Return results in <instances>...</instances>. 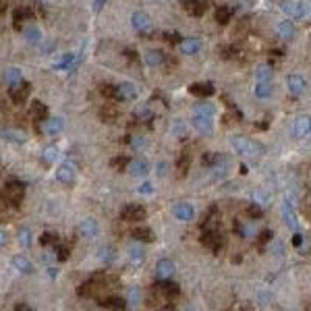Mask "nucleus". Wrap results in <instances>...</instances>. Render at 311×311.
Masks as SVG:
<instances>
[{
  "instance_id": "obj_13",
  "label": "nucleus",
  "mask_w": 311,
  "mask_h": 311,
  "mask_svg": "<svg viewBox=\"0 0 311 311\" xmlns=\"http://www.w3.org/2000/svg\"><path fill=\"white\" fill-rule=\"evenodd\" d=\"M129 172L133 176H145L149 172V162L143 160V158H135V160H129Z\"/></svg>"
},
{
  "instance_id": "obj_8",
  "label": "nucleus",
  "mask_w": 311,
  "mask_h": 311,
  "mask_svg": "<svg viewBox=\"0 0 311 311\" xmlns=\"http://www.w3.org/2000/svg\"><path fill=\"white\" fill-rule=\"evenodd\" d=\"M137 87L129 81H122L118 85H114V100H135L137 98Z\"/></svg>"
},
{
  "instance_id": "obj_32",
  "label": "nucleus",
  "mask_w": 311,
  "mask_h": 311,
  "mask_svg": "<svg viewBox=\"0 0 311 311\" xmlns=\"http://www.w3.org/2000/svg\"><path fill=\"white\" fill-rule=\"evenodd\" d=\"M272 77H274V71H272L270 65H260V67H257V71H255V79H257V81H266V83H270Z\"/></svg>"
},
{
  "instance_id": "obj_61",
  "label": "nucleus",
  "mask_w": 311,
  "mask_h": 311,
  "mask_svg": "<svg viewBox=\"0 0 311 311\" xmlns=\"http://www.w3.org/2000/svg\"><path fill=\"white\" fill-rule=\"evenodd\" d=\"M158 168H160V170H158V174H160V176H164V174H166V164L162 162V164H160Z\"/></svg>"
},
{
  "instance_id": "obj_11",
  "label": "nucleus",
  "mask_w": 311,
  "mask_h": 311,
  "mask_svg": "<svg viewBox=\"0 0 311 311\" xmlns=\"http://www.w3.org/2000/svg\"><path fill=\"white\" fill-rule=\"evenodd\" d=\"M208 0H183V9L193 17H201L208 11Z\"/></svg>"
},
{
  "instance_id": "obj_17",
  "label": "nucleus",
  "mask_w": 311,
  "mask_h": 311,
  "mask_svg": "<svg viewBox=\"0 0 311 311\" xmlns=\"http://www.w3.org/2000/svg\"><path fill=\"white\" fill-rule=\"evenodd\" d=\"M289 89L293 96H303L307 91V81L301 77V75H291L289 77Z\"/></svg>"
},
{
  "instance_id": "obj_34",
  "label": "nucleus",
  "mask_w": 311,
  "mask_h": 311,
  "mask_svg": "<svg viewBox=\"0 0 311 311\" xmlns=\"http://www.w3.org/2000/svg\"><path fill=\"white\" fill-rule=\"evenodd\" d=\"M255 96H257L260 100L270 98V96H272V85L266 83V81H257V85H255Z\"/></svg>"
},
{
  "instance_id": "obj_3",
  "label": "nucleus",
  "mask_w": 311,
  "mask_h": 311,
  "mask_svg": "<svg viewBox=\"0 0 311 311\" xmlns=\"http://www.w3.org/2000/svg\"><path fill=\"white\" fill-rule=\"evenodd\" d=\"M56 180L62 183V185H67V187L75 185V180H77V170H75V166H73L71 162L60 164L58 170H56Z\"/></svg>"
},
{
  "instance_id": "obj_20",
  "label": "nucleus",
  "mask_w": 311,
  "mask_h": 311,
  "mask_svg": "<svg viewBox=\"0 0 311 311\" xmlns=\"http://www.w3.org/2000/svg\"><path fill=\"white\" fill-rule=\"evenodd\" d=\"M189 91L193 93V96H199V98H210L216 93V87H214V83H193L189 87Z\"/></svg>"
},
{
  "instance_id": "obj_6",
  "label": "nucleus",
  "mask_w": 311,
  "mask_h": 311,
  "mask_svg": "<svg viewBox=\"0 0 311 311\" xmlns=\"http://www.w3.org/2000/svg\"><path fill=\"white\" fill-rule=\"evenodd\" d=\"M29 91H31V85L27 83V81H19V83H15V85H11L9 87V96H11V100L15 102V104H21V102H25L27 100V96H29Z\"/></svg>"
},
{
  "instance_id": "obj_25",
  "label": "nucleus",
  "mask_w": 311,
  "mask_h": 311,
  "mask_svg": "<svg viewBox=\"0 0 311 311\" xmlns=\"http://www.w3.org/2000/svg\"><path fill=\"white\" fill-rule=\"evenodd\" d=\"M0 137H3L5 141H11V143H15V145H23V143L27 141L23 133H19V131H13V129H3V131H0Z\"/></svg>"
},
{
  "instance_id": "obj_36",
  "label": "nucleus",
  "mask_w": 311,
  "mask_h": 311,
  "mask_svg": "<svg viewBox=\"0 0 311 311\" xmlns=\"http://www.w3.org/2000/svg\"><path fill=\"white\" fill-rule=\"evenodd\" d=\"M187 170H189V156H180V158H178V162H176V174L183 178L185 174H187Z\"/></svg>"
},
{
  "instance_id": "obj_16",
  "label": "nucleus",
  "mask_w": 311,
  "mask_h": 311,
  "mask_svg": "<svg viewBox=\"0 0 311 311\" xmlns=\"http://www.w3.org/2000/svg\"><path fill=\"white\" fill-rule=\"evenodd\" d=\"M156 291H158V293H162L164 297H176V295L180 293L178 284H176V282H172L170 278H168V280H160V282L156 284Z\"/></svg>"
},
{
  "instance_id": "obj_22",
  "label": "nucleus",
  "mask_w": 311,
  "mask_h": 311,
  "mask_svg": "<svg viewBox=\"0 0 311 311\" xmlns=\"http://www.w3.org/2000/svg\"><path fill=\"white\" fill-rule=\"evenodd\" d=\"M178 44H180V50L185 54H197L199 48H201V42L197 38H183Z\"/></svg>"
},
{
  "instance_id": "obj_58",
  "label": "nucleus",
  "mask_w": 311,
  "mask_h": 311,
  "mask_svg": "<svg viewBox=\"0 0 311 311\" xmlns=\"http://www.w3.org/2000/svg\"><path fill=\"white\" fill-rule=\"evenodd\" d=\"M7 232H3V230H0V247H3V245H7Z\"/></svg>"
},
{
  "instance_id": "obj_19",
  "label": "nucleus",
  "mask_w": 311,
  "mask_h": 311,
  "mask_svg": "<svg viewBox=\"0 0 311 311\" xmlns=\"http://www.w3.org/2000/svg\"><path fill=\"white\" fill-rule=\"evenodd\" d=\"M131 23H133V27H135L137 31H147V29L151 27V19H149V15H147V13H143V11L133 13Z\"/></svg>"
},
{
  "instance_id": "obj_60",
  "label": "nucleus",
  "mask_w": 311,
  "mask_h": 311,
  "mask_svg": "<svg viewBox=\"0 0 311 311\" xmlns=\"http://www.w3.org/2000/svg\"><path fill=\"white\" fill-rule=\"evenodd\" d=\"M15 311H31V307L29 305H17Z\"/></svg>"
},
{
  "instance_id": "obj_41",
  "label": "nucleus",
  "mask_w": 311,
  "mask_h": 311,
  "mask_svg": "<svg viewBox=\"0 0 311 311\" xmlns=\"http://www.w3.org/2000/svg\"><path fill=\"white\" fill-rule=\"evenodd\" d=\"M133 116H135L137 120H151V110H149L147 106H141V108H135Z\"/></svg>"
},
{
  "instance_id": "obj_54",
  "label": "nucleus",
  "mask_w": 311,
  "mask_h": 311,
  "mask_svg": "<svg viewBox=\"0 0 311 311\" xmlns=\"http://www.w3.org/2000/svg\"><path fill=\"white\" fill-rule=\"evenodd\" d=\"M139 299H141V293H139V289H133V291L129 293V301H131V303H137Z\"/></svg>"
},
{
  "instance_id": "obj_4",
  "label": "nucleus",
  "mask_w": 311,
  "mask_h": 311,
  "mask_svg": "<svg viewBox=\"0 0 311 311\" xmlns=\"http://www.w3.org/2000/svg\"><path fill=\"white\" fill-rule=\"evenodd\" d=\"M201 243H203L208 249H212L214 253H218V251L222 249V245H224V237L218 232V228H216V230H203Z\"/></svg>"
},
{
  "instance_id": "obj_27",
  "label": "nucleus",
  "mask_w": 311,
  "mask_h": 311,
  "mask_svg": "<svg viewBox=\"0 0 311 311\" xmlns=\"http://www.w3.org/2000/svg\"><path fill=\"white\" fill-rule=\"evenodd\" d=\"M31 116H34L36 120H46V118L50 116V112H48V106H46L44 102L36 100L34 104H31Z\"/></svg>"
},
{
  "instance_id": "obj_57",
  "label": "nucleus",
  "mask_w": 311,
  "mask_h": 311,
  "mask_svg": "<svg viewBox=\"0 0 311 311\" xmlns=\"http://www.w3.org/2000/svg\"><path fill=\"white\" fill-rule=\"evenodd\" d=\"M293 245H295V247H301V245H303V235H295Z\"/></svg>"
},
{
  "instance_id": "obj_46",
  "label": "nucleus",
  "mask_w": 311,
  "mask_h": 311,
  "mask_svg": "<svg viewBox=\"0 0 311 311\" xmlns=\"http://www.w3.org/2000/svg\"><path fill=\"white\" fill-rule=\"evenodd\" d=\"M129 143H131V147H133V149H143V147L147 145V141H145L141 135H135V137H131V139H129Z\"/></svg>"
},
{
  "instance_id": "obj_18",
  "label": "nucleus",
  "mask_w": 311,
  "mask_h": 311,
  "mask_svg": "<svg viewBox=\"0 0 311 311\" xmlns=\"http://www.w3.org/2000/svg\"><path fill=\"white\" fill-rule=\"evenodd\" d=\"M293 135H295L297 139H303V137L309 135V116H307V114H305V116H299V118L295 120V124H293Z\"/></svg>"
},
{
  "instance_id": "obj_23",
  "label": "nucleus",
  "mask_w": 311,
  "mask_h": 311,
  "mask_svg": "<svg viewBox=\"0 0 311 311\" xmlns=\"http://www.w3.org/2000/svg\"><path fill=\"white\" fill-rule=\"evenodd\" d=\"M129 262H131V266H141L145 262V249L139 245H131L129 247Z\"/></svg>"
},
{
  "instance_id": "obj_5",
  "label": "nucleus",
  "mask_w": 311,
  "mask_h": 311,
  "mask_svg": "<svg viewBox=\"0 0 311 311\" xmlns=\"http://www.w3.org/2000/svg\"><path fill=\"white\" fill-rule=\"evenodd\" d=\"M120 218L124 222H139V220H145V208L141 205H135V203H129L120 210Z\"/></svg>"
},
{
  "instance_id": "obj_28",
  "label": "nucleus",
  "mask_w": 311,
  "mask_h": 311,
  "mask_svg": "<svg viewBox=\"0 0 311 311\" xmlns=\"http://www.w3.org/2000/svg\"><path fill=\"white\" fill-rule=\"evenodd\" d=\"M278 38H282V40H293L295 38V25L291 21H282V23H278Z\"/></svg>"
},
{
  "instance_id": "obj_9",
  "label": "nucleus",
  "mask_w": 311,
  "mask_h": 311,
  "mask_svg": "<svg viewBox=\"0 0 311 311\" xmlns=\"http://www.w3.org/2000/svg\"><path fill=\"white\" fill-rule=\"evenodd\" d=\"M172 214H174L176 220H180V222H191L193 218H195V208L191 203H187V201H180V203H176L172 208Z\"/></svg>"
},
{
  "instance_id": "obj_37",
  "label": "nucleus",
  "mask_w": 311,
  "mask_h": 311,
  "mask_svg": "<svg viewBox=\"0 0 311 311\" xmlns=\"http://www.w3.org/2000/svg\"><path fill=\"white\" fill-rule=\"evenodd\" d=\"M222 158L218 153H214V151H208V153H203V158H201V164L203 166H216L218 162H220Z\"/></svg>"
},
{
  "instance_id": "obj_43",
  "label": "nucleus",
  "mask_w": 311,
  "mask_h": 311,
  "mask_svg": "<svg viewBox=\"0 0 311 311\" xmlns=\"http://www.w3.org/2000/svg\"><path fill=\"white\" fill-rule=\"evenodd\" d=\"M73 62H75V54H65V58H62L58 65H54V69H69V67H73Z\"/></svg>"
},
{
  "instance_id": "obj_48",
  "label": "nucleus",
  "mask_w": 311,
  "mask_h": 311,
  "mask_svg": "<svg viewBox=\"0 0 311 311\" xmlns=\"http://www.w3.org/2000/svg\"><path fill=\"white\" fill-rule=\"evenodd\" d=\"M127 164H129V158H127V156H120V158H114V160H112V166H114L116 170H124V168H127Z\"/></svg>"
},
{
  "instance_id": "obj_50",
  "label": "nucleus",
  "mask_w": 311,
  "mask_h": 311,
  "mask_svg": "<svg viewBox=\"0 0 311 311\" xmlns=\"http://www.w3.org/2000/svg\"><path fill=\"white\" fill-rule=\"evenodd\" d=\"M247 214L251 216V218H262V216H264V210H262L257 203H253V205H249V208H247Z\"/></svg>"
},
{
  "instance_id": "obj_51",
  "label": "nucleus",
  "mask_w": 311,
  "mask_h": 311,
  "mask_svg": "<svg viewBox=\"0 0 311 311\" xmlns=\"http://www.w3.org/2000/svg\"><path fill=\"white\" fill-rule=\"evenodd\" d=\"M164 40H166L168 44H178L183 38H180V34H176V31H172V34H164Z\"/></svg>"
},
{
  "instance_id": "obj_56",
  "label": "nucleus",
  "mask_w": 311,
  "mask_h": 311,
  "mask_svg": "<svg viewBox=\"0 0 311 311\" xmlns=\"http://www.w3.org/2000/svg\"><path fill=\"white\" fill-rule=\"evenodd\" d=\"M108 3V0H93V11H96V13H100L102 11V7Z\"/></svg>"
},
{
  "instance_id": "obj_49",
  "label": "nucleus",
  "mask_w": 311,
  "mask_h": 311,
  "mask_svg": "<svg viewBox=\"0 0 311 311\" xmlns=\"http://www.w3.org/2000/svg\"><path fill=\"white\" fill-rule=\"evenodd\" d=\"M100 93L104 98H110V100H114V85H110V83H104L102 87H100Z\"/></svg>"
},
{
  "instance_id": "obj_24",
  "label": "nucleus",
  "mask_w": 311,
  "mask_h": 311,
  "mask_svg": "<svg viewBox=\"0 0 311 311\" xmlns=\"http://www.w3.org/2000/svg\"><path fill=\"white\" fill-rule=\"evenodd\" d=\"M133 239L137 241V243H153V230L149 228V226H137L135 230H133Z\"/></svg>"
},
{
  "instance_id": "obj_62",
  "label": "nucleus",
  "mask_w": 311,
  "mask_h": 311,
  "mask_svg": "<svg viewBox=\"0 0 311 311\" xmlns=\"http://www.w3.org/2000/svg\"><path fill=\"white\" fill-rule=\"evenodd\" d=\"M7 11V3H5V0H0V15H3Z\"/></svg>"
},
{
  "instance_id": "obj_29",
  "label": "nucleus",
  "mask_w": 311,
  "mask_h": 311,
  "mask_svg": "<svg viewBox=\"0 0 311 311\" xmlns=\"http://www.w3.org/2000/svg\"><path fill=\"white\" fill-rule=\"evenodd\" d=\"M232 15H235V9L222 5V7H218V11H216V21L220 23V25H226V23L232 19Z\"/></svg>"
},
{
  "instance_id": "obj_2",
  "label": "nucleus",
  "mask_w": 311,
  "mask_h": 311,
  "mask_svg": "<svg viewBox=\"0 0 311 311\" xmlns=\"http://www.w3.org/2000/svg\"><path fill=\"white\" fill-rule=\"evenodd\" d=\"M25 195V185L19 183V180H11L5 185V191H3V199L9 203V205H19L21 199Z\"/></svg>"
},
{
  "instance_id": "obj_35",
  "label": "nucleus",
  "mask_w": 311,
  "mask_h": 311,
  "mask_svg": "<svg viewBox=\"0 0 311 311\" xmlns=\"http://www.w3.org/2000/svg\"><path fill=\"white\" fill-rule=\"evenodd\" d=\"M100 118H102L104 122H114V120L118 118V110H116V106H104V108L100 110Z\"/></svg>"
},
{
  "instance_id": "obj_63",
  "label": "nucleus",
  "mask_w": 311,
  "mask_h": 311,
  "mask_svg": "<svg viewBox=\"0 0 311 311\" xmlns=\"http://www.w3.org/2000/svg\"><path fill=\"white\" fill-rule=\"evenodd\" d=\"M48 274H50V278H56V274H58V272H56L54 268H50V272H48Z\"/></svg>"
},
{
  "instance_id": "obj_31",
  "label": "nucleus",
  "mask_w": 311,
  "mask_h": 311,
  "mask_svg": "<svg viewBox=\"0 0 311 311\" xmlns=\"http://www.w3.org/2000/svg\"><path fill=\"white\" fill-rule=\"evenodd\" d=\"M100 305L104 309H124L127 307V301L120 299V297H108V299H102Z\"/></svg>"
},
{
  "instance_id": "obj_1",
  "label": "nucleus",
  "mask_w": 311,
  "mask_h": 311,
  "mask_svg": "<svg viewBox=\"0 0 311 311\" xmlns=\"http://www.w3.org/2000/svg\"><path fill=\"white\" fill-rule=\"evenodd\" d=\"M232 147L237 149L239 156H243V158H260V156L266 151L264 145L260 141H253V139H249V137H243V135H237L230 139Z\"/></svg>"
},
{
  "instance_id": "obj_47",
  "label": "nucleus",
  "mask_w": 311,
  "mask_h": 311,
  "mask_svg": "<svg viewBox=\"0 0 311 311\" xmlns=\"http://www.w3.org/2000/svg\"><path fill=\"white\" fill-rule=\"evenodd\" d=\"M40 243H42V245H56V243H58V237H56L54 232H44V235L40 237Z\"/></svg>"
},
{
  "instance_id": "obj_10",
  "label": "nucleus",
  "mask_w": 311,
  "mask_h": 311,
  "mask_svg": "<svg viewBox=\"0 0 311 311\" xmlns=\"http://www.w3.org/2000/svg\"><path fill=\"white\" fill-rule=\"evenodd\" d=\"M191 122H193V127L197 129V133H201V135H212L214 133V120H212V116L195 114Z\"/></svg>"
},
{
  "instance_id": "obj_15",
  "label": "nucleus",
  "mask_w": 311,
  "mask_h": 311,
  "mask_svg": "<svg viewBox=\"0 0 311 311\" xmlns=\"http://www.w3.org/2000/svg\"><path fill=\"white\" fill-rule=\"evenodd\" d=\"M282 218H284V222L291 230H299V220H297V214L293 210V205L289 201L282 203Z\"/></svg>"
},
{
  "instance_id": "obj_38",
  "label": "nucleus",
  "mask_w": 311,
  "mask_h": 311,
  "mask_svg": "<svg viewBox=\"0 0 311 311\" xmlns=\"http://www.w3.org/2000/svg\"><path fill=\"white\" fill-rule=\"evenodd\" d=\"M114 257H116V253H114V249L112 247H102L100 249V260L104 262V264H110V262H114Z\"/></svg>"
},
{
  "instance_id": "obj_53",
  "label": "nucleus",
  "mask_w": 311,
  "mask_h": 311,
  "mask_svg": "<svg viewBox=\"0 0 311 311\" xmlns=\"http://www.w3.org/2000/svg\"><path fill=\"white\" fill-rule=\"evenodd\" d=\"M272 237H274V232H272V230H264V232L260 235V247H264L266 243H270V241H272Z\"/></svg>"
},
{
  "instance_id": "obj_52",
  "label": "nucleus",
  "mask_w": 311,
  "mask_h": 311,
  "mask_svg": "<svg viewBox=\"0 0 311 311\" xmlns=\"http://www.w3.org/2000/svg\"><path fill=\"white\" fill-rule=\"evenodd\" d=\"M56 257H58L60 262H67V260H69V249H67V247H58V249H56Z\"/></svg>"
},
{
  "instance_id": "obj_40",
  "label": "nucleus",
  "mask_w": 311,
  "mask_h": 311,
  "mask_svg": "<svg viewBox=\"0 0 311 311\" xmlns=\"http://www.w3.org/2000/svg\"><path fill=\"white\" fill-rule=\"evenodd\" d=\"M214 106L212 104H205V102H199L195 104V114H203V116H214Z\"/></svg>"
},
{
  "instance_id": "obj_33",
  "label": "nucleus",
  "mask_w": 311,
  "mask_h": 311,
  "mask_svg": "<svg viewBox=\"0 0 311 311\" xmlns=\"http://www.w3.org/2000/svg\"><path fill=\"white\" fill-rule=\"evenodd\" d=\"M25 40H27L29 44H40V42H42V31H40L36 25L27 27V29H25Z\"/></svg>"
},
{
  "instance_id": "obj_30",
  "label": "nucleus",
  "mask_w": 311,
  "mask_h": 311,
  "mask_svg": "<svg viewBox=\"0 0 311 311\" xmlns=\"http://www.w3.org/2000/svg\"><path fill=\"white\" fill-rule=\"evenodd\" d=\"M145 62L149 67H160L164 62V52L162 50H149L145 52Z\"/></svg>"
},
{
  "instance_id": "obj_59",
  "label": "nucleus",
  "mask_w": 311,
  "mask_h": 311,
  "mask_svg": "<svg viewBox=\"0 0 311 311\" xmlns=\"http://www.w3.org/2000/svg\"><path fill=\"white\" fill-rule=\"evenodd\" d=\"M124 54H127V58H129V60H137V54H135L133 50H127Z\"/></svg>"
},
{
  "instance_id": "obj_55",
  "label": "nucleus",
  "mask_w": 311,
  "mask_h": 311,
  "mask_svg": "<svg viewBox=\"0 0 311 311\" xmlns=\"http://www.w3.org/2000/svg\"><path fill=\"white\" fill-rule=\"evenodd\" d=\"M153 191V187L149 185V183H143L141 187H139V193H143V195H147V193H151Z\"/></svg>"
},
{
  "instance_id": "obj_45",
  "label": "nucleus",
  "mask_w": 311,
  "mask_h": 311,
  "mask_svg": "<svg viewBox=\"0 0 311 311\" xmlns=\"http://www.w3.org/2000/svg\"><path fill=\"white\" fill-rule=\"evenodd\" d=\"M19 243L23 247H29L31 245V232H29V228H21L19 230Z\"/></svg>"
},
{
  "instance_id": "obj_21",
  "label": "nucleus",
  "mask_w": 311,
  "mask_h": 311,
  "mask_svg": "<svg viewBox=\"0 0 311 311\" xmlns=\"http://www.w3.org/2000/svg\"><path fill=\"white\" fill-rule=\"evenodd\" d=\"M13 268L21 274H34V264H31L25 255H15L13 257Z\"/></svg>"
},
{
  "instance_id": "obj_26",
  "label": "nucleus",
  "mask_w": 311,
  "mask_h": 311,
  "mask_svg": "<svg viewBox=\"0 0 311 311\" xmlns=\"http://www.w3.org/2000/svg\"><path fill=\"white\" fill-rule=\"evenodd\" d=\"M46 122V127H44V131L48 133V135H58L62 129H65V122H62V118H46L44 120Z\"/></svg>"
},
{
  "instance_id": "obj_39",
  "label": "nucleus",
  "mask_w": 311,
  "mask_h": 311,
  "mask_svg": "<svg viewBox=\"0 0 311 311\" xmlns=\"http://www.w3.org/2000/svg\"><path fill=\"white\" fill-rule=\"evenodd\" d=\"M5 79H7V83H9V85H15V83H19V81L23 79V75H21V71H19V69H9V71H7V75H5Z\"/></svg>"
},
{
  "instance_id": "obj_12",
  "label": "nucleus",
  "mask_w": 311,
  "mask_h": 311,
  "mask_svg": "<svg viewBox=\"0 0 311 311\" xmlns=\"http://www.w3.org/2000/svg\"><path fill=\"white\" fill-rule=\"evenodd\" d=\"M174 274V264L170 260H160L156 264V278L158 280H168Z\"/></svg>"
},
{
  "instance_id": "obj_14",
  "label": "nucleus",
  "mask_w": 311,
  "mask_h": 311,
  "mask_svg": "<svg viewBox=\"0 0 311 311\" xmlns=\"http://www.w3.org/2000/svg\"><path fill=\"white\" fill-rule=\"evenodd\" d=\"M79 235L83 239H93L98 237V222L91 220V218H85V220L79 224Z\"/></svg>"
},
{
  "instance_id": "obj_44",
  "label": "nucleus",
  "mask_w": 311,
  "mask_h": 311,
  "mask_svg": "<svg viewBox=\"0 0 311 311\" xmlns=\"http://www.w3.org/2000/svg\"><path fill=\"white\" fill-rule=\"evenodd\" d=\"M25 19H27V17H25V9H23V11H21V9L15 11V13H13V27H15L17 31H21V23H23Z\"/></svg>"
},
{
  "instance_id": "obj_7",
  "label": "nucleus",
  "mask_w": 311,
  "mask_h": 311,
  "mask_svg": "<svg viewBox=\"0 0 311 311\" xmlns=\"http://www.w3.org/2000/svg\"><path fill=\"white\" fill-rule=\"evenodd\" d=\"M282 11L287 15H291V17L303 19L309 13V0H301V3H291V0H289V3H282Z\"/></svg>"
},
{
  "instance_id": "obj_42",
  "label": "nucleus",
  "mask_w": 311,
  "mask_h": 311,
  "mask_svg": "<svg viewBox=\"0 0 311 311\" xmlns=\"http://www.w3.org/2000/svg\"><path fill=\"white\" fill-rule=\"evenodd\" d=\"M56 158H58V149H56L54 145H50V147L44 149V162H46V164H52Z\"/></svg>"
}]
</instances>
